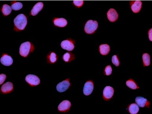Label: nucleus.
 Instances as JSON below:
<instances>
[{
  "instance_id": "9",
  "label": "nucleus",
  "mask_w": 152,
  "mask_h": 114,
  "mask_svg": "<svg viewBox=\"0 0 152 114\" xmlns=\"http://www.w3.org/2000/svg\"><path fill=\"white\" fill-rule=\"evenodd\" d=\"M71 106V104L70 101L67 100H64L62 101L58 106V110L60 112L65 113L68 111Z\"/></svg>"
},
{
  "instance_id": "22",
  "label": "nucleus",
  "mask_w": 152,
  "mask_h": 114,
  "mask_svg": "<svg viewBox=\"0 0 152 114\" xmlns=\"http://www.w3.org/2000/svg\"><path fill=\"white\" fill-rule=\"evenodd\" d=\"M142 61H143V66H149L150 65L151 58L150 56L148 54L144 53L142 56Z\"/></svg>"
},
{
  "instance_id": "14",
  "label": "nucleus",
  "mask_w": 152,
  "mask_h": 114,
  "mask_svg": "<svg viewBox=\"0 0 152 114\" xmlns=\"http://www.w3.org/2000/svg\"><path fill=\"white\" fill-rule=\"evenodd\" d=\"M135 101L140 107H143L145 106L148 107H149V102L148 101L147 99L145 98L144 97H140V96L136 97L135 99Z\"/></svg>"
},
{
  "instance_id": "16",
  "label": "nucleus",
  "mask_w": 152,
  "mask_h": 114,
  "mask_svg": "<svg viewBox=\"0 0 152 114\" xmlns=\"http://www.w3.org/2000/svg\"><path fill=\"white\" fill-rule=\"evenodd\" d=\"M53 23L56 26L63 28L67 24V21L64 18H56L53 20Z\"/></svg>"
},
{
  "instance_id": "26",
  "label": "nucleus",
  "mask_w": 152,
  "mask_h": 114,
  "mask_svg": "<svg viewBox=\"0 0 152 114\" xmlns=\"http://www.w3.org/2000/svg\"><path fill=\"white\" fill-rule=\"evenodd\" d=\"M112 69L110 65L107 66L105 68L104 70V74L107 76L110 75L112 73Z\"/></svg>"
},
{
  "instance_id": "20",
  "label": "nucleus",
  "mask_w": 152,
  "mask_h": 114,
  "mask_svg": "<svg viewBox=\"0 0 152 114\" xmlns=\"http://www.w3.org/2000/svg\"><path fill=\"white\" fill-rule=\"evenodd\" d=\"M12 8L9 5L4 4L2 8V12L4 16L9 15L12 11Z\"/></svg>"
},
{
  "instance_id": "24",
  "label": "nucleus",
  "mask_w": 152,
  "mask_h": 114,
  "mask_svg": "<svg viewBox=\"0 0 152 114\" xmlns=\"http://www.w3.org/2000/svg\"><path fill=\"white\" fill-rule=\"evenodd\" d=\"M23 4L20 2L15 1L11 5V8L14 10H18L23 8Z\"/></svg>"
},
{
  "instance_id": "7",
  "label": "nucleus",
  "mask_w": 152,
  "mask_h": 114,
  "mask_svg": "<svg viewBox=\"0 0 152 114\" xmlns=\"http://www.w3.org/2000/svg\"><path fill=\"white\" fill-rule=\"evenodd\" d=\"M94 86L93 82L92 81H87L84 85L83 88V93L85 95H89L92 93L93 91Z\"/></svg>"
},
{
  "instance_id": "19",
  "label": "nucleus",
  "mask_w": 152,
  "mask_h": 114,
  "mask_svg": "<svg viewBox=\"0 0 152 114\" xmlns=\"http://www.w3.org/2000/svg\"><path fill=\"white\" fill-rule=\"evenodd\" d=\"M139 110V106L136 103H132L129 107V111L130 113L136 114Z\"/></svg>"
},
{
  "instance_id": "21",
  "label": "nucleus",
  "mask_w": 152,
  "mask_h": 114,
  "mask_svg": "<svg viewBox=\"0 0 152 114\" xmlns=\"http://www.w3.org/2000/svg\"><path fill=\"white\" fill-rule=\"evenodd\" d=\"M126 85L130 89H133V90H136V89L139 88L135 81L132 79H129V80L127 81L126 82Z\"/></svg>"
},
{
  "instance_id": "18",
  "label": "nucleus",
  "mask_w": 152,
  "mask_h": 114,
  "mask_svg": "<svg viewBox=\"0 0 152 114\" xmlns=\"http://www.w3.org/2000/svg\"><path fill=\"white\" fill-rule=\"evenodd\" d=\"M75 56L71 52H66L62 57V59L64 62H70L75 60Z\"/></svg>"
},
{
  "instance_id": "23",
  "label": "nucleus",
  "mask_w": 152,
  "mask_h": 114,
  "mask_svg": "<svg viewBox=\"0 0 152 114\" xmlns=\"http://www.w3.org/2000/svg\"><path fill=\"white\" fill-rule=\"evenodd\" d=\"M58 57L55 53L51 52L48 57V61L50 64H54L58 60Z\"/></svg>"
},
{
  "instance_id": "3",
  "label": "nucleus",
  "mask_w": 152,
  "mask_h": 114,
  "mask_svg": "<svg viewBox=\"0 0 152 114\" xmlns=\"http://www.w3.org/2000/svg\"><path fill=\"white\" fill-rule=\"evenodd\" d=\"M98 27V23L96 21L88 20L86 23L84 27V31L88 34H92L94 33Z\"/></svg>"
},
{
  "instance_id": "5",
  "label": "nucleus",
  "mask_w": 152,
  "mask_h": 114,
  "mask_svg": "<svg viewBox=\"0 0 152 114\" xmlns=\"http://www.w3.org/2000/svg\"><path fill=\"white\" fill-rule=\"evenodd\" d=\"M71 85V83L69 82V79L67 78L65 80L63 81L57 85L56 87L57 91L60 93H63L65 92L69 88Z\"/></svg>"
},
{
  "instance_id": "15",
  "label": "nucleus",
  "mask_w": 152,
  "mask_h": 114,
  "mask_svg": "<svg viewBox=\"0 0 152 114\" xmlns=\"http://www.w3.org/2000/svg\"><path fill=\"white\" fill-rule=\"evenodd\" d=\"M43 6L44 4L42 2H40L37 3L32 8V10L30 12V15H33V16L37 15L38 12H40L42 10Z\"/></svg>"
},
{
  "instance_id": "29",
  "label": "nucleus",
  "mask_w": 152,
  "mask_h": 114,
  "mask_svg": "<svg viewBox=\"0 0 152 114\" xmlns=\"http://www.w3.org/2000/svg\"><path fill=\"white\" fill-rule=\"evenodd\" d=\"M152 29H151L150 30H149L148 32V36H149V39L151 41H152Z\"/></svg>"
},
{
  "instance_id": "28",
  "label": "nucleus",
  "mask_w": 152,
  "mask_h": 114,
  "mask_svg": "<svg viewBox=\"0 0 152 114\" xmlns=\"http://www.w3.org/2000/svg\"><path fill=\"white\" fill-rule=\"evenodd\" d=\"M6 78V76L4 74L0 75V84L1 85L4 82Z\"/></svg>"
},
{
  "instance_id": "13",
  "label": "nucleus",
  "mask_w": 152,
  "mask_h": 114,
  "mask_svg": "<svg viewBox=\"0 0 152 114\" xmlns=\"http://www.w3.org/2000/svg\"><path fill=\"white\" fill-rule=\"evenodd\" d=\"M142 3L140 1H133L131 2V8L134 13L140 12L142 8Z\"/></svg>"
},
{
  "instance_id": "17",
  "label": "nucleus",
  "mask_w": 152,
  "mask_h": 114,
  "mask_svg": "<svg viewBox=\"0 0 152 114\" xmlns=\"http://www.w3.org/2000/svg\"><path fill=\"white\" fill-rule=\"evenodd\" d=\"M99 51L102 55H106L110 52V47L107 44H101L99 47Z\"/></svg>"
},
{
  "instance_id": "10",
  "label": "nucleus",
  "mask_w": 152,
  "mask_h": 114,
  "mask_svg": "<svg viewBox=\"0 0 152 114\" xmlns=\"http://www.w3.org/2000/svg\"><path fill=\"white\" fill-rule=\"evenodd\" d=\"M107 17L111 22H114L118 18V15L116 10L113 8L109 9L107 13Z\"/></svg>"
},
{
  "instance_id": "1",
  "label": "nucleus",
  "mask_w": 152,
  "mask_h": 114,
  "mask_svg": "<svg viewBox=\"0 0 152 114\" xmlns=\"http://www.w3.org/2000/svg\"><path fill=\"white\" fill-rule=\"evenodd\" d=\"M28 23L27 17L23 14L18 15L14 20L15 29L17 31L24 30Z\"/></svg>"
},
{
  "instance_id": "4",
  "label": "nucleus",
  "mask_w": 152,
  "mask_h": 114,
  "mask_svg": "<svg viewBox=\"0 0 152 114\" xmlns=\"http://www.w3.org/2000/svg\"><path fill=\"white\" fill-rule=\"evenodd\" d=\"M26 81L32 86H37L40 84V81L39 78L33 74L28 75L25 78Z\"/></svg>"
},
{
  "instance_id": "12",
  "label": "nucleus",
  "mask_w": 152,
  "mask_h": 114,
  "mask_svg": "<svg viewBox=\"0 0 152 114\" xmlns=\"http://www.w3.org/2000/svg\"><path fill=\"white\" fill-rule=\"evenodd\" d=\"M13 59L11 56L6 54H4L1 58V62L3 65L5 66H10L13 63Z\"/></svg>"
},
{
  "instance_id": "25",
  "label": "nucleus",
  "mask_w": 152,
  "mask_h": 114,
  "mask_svg": "<svg viewBox=\"0 0 152 114\" xmlns=\"http://www.w3.org/2000/svg\"><path fill=\"white\" fill-rule=\"evenodd\" d=\"M112 63L116 66H118L120 65L119 60H118V58L116 55H113L112 57Z\"/></svg>"
},
{
  "instance_id": "6",
  "label": "nucleus",
  "mask_w": 152,
  "mask_h": 114,
  "mask_svg": "<svg viewBox=\"0 0 152 114\" xmlns=\"http://www.w3.org/2000/svg\"><path fill=\"white\" fill-rule=\"evenodd\" d=\"M114 89L110 86H107L103 91V97L106 100H109L113 97Z\"/></svg>"
},
{
  "instance_id": "2",
  "label": "nucleus",
  "mask_w": 152,
  "mask_h": 114,
  "mask_svg": "<svg viewBox=\"0 0 152 114\" xmlns=\"http://www.w3.org/2000/svg\"><path fill=\"white\" fill-rule=\"evenodd\" d=\"M33 49L34 46L31 42L29 41L24 42L21 44L20 47V54L22 57H26L31 52L33 51Z\"/></svg>"
},
{
  "instance_id": "8",
  "label": "nucleus",
  "mask_w": 152,
  "mask_h": 114,
  "mask_svg": "<svg viewBox=\"0 0 152 114\" xmlns=\"http://www.w3.org/2000/svg\"><path fill=\"white\" fill-rule=\"evenodd\" d=\"M61 46L63 49L66 50L68 51H71L75 48V44L72 40H66L62 41Z\"/></svg>"
},
{
  "instance_id": "27",
  "label": "nucleus",
  "mask_w": 152,
  "mask_h": 114,
  "mask_svg": "<svg viewBox=\"0 0 152 114\" xmlns=\"http://www.w3.org/2000/svg\"><path fill=\"white\" fill-rule=\"evenodd\" d=\"M73 4L75 6H77L78 8H80L82 7L84 4V1H73Z\"/></svg>"
},
{
  "instance_id": "11",
  "label": "nucleus",
  "mask_w": 152,
  "mask_h": 114,
  "mask_svg": "<svg viewBox=\"0 0 152 114\" xmlns=\"http://www.w3.org/2000/svg\"><path fill=\"white\" fill-rule=\"evenodd\" d=\"M13 90V85L10 82H7L4 84L1 87V93L4 94H7L12 92Z\"/></svg>"
}]
</instances>
